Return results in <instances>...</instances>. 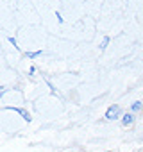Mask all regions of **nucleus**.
<instances>
[{
    "label": "nucleus",
    "instance_id": "nucleus-3",
    "mask_svg": "<svg viewBox=\"0 0 143 152\" xmlns=\"http://www.w3.org/2000/svg\"><path fill=\"white\" fill-rule=\"evenodd\" d=\"M131 124H134V113H125L122 116V125L123 127H129Z\"/></svg>",
    "mask_w": 143,
    "mask_h": 152
},
{
    "label": "nucleus",
    "instance_id": "nucleus-6",
    "mask_svg": "<svg viewBox=\"0 0 143 152\" xmlns=\"http://www.w3.org/2000/svg\"><path fill=\"white\" fill-rule=\"evenodd\" d=\"M107 45H109V38H104V41H102V43H100V48H102V50H104V48H106V47H107Z\"/></svg>",
    "mask_w": 143,
    "mask_h": 152
},
{
    "label": "nucleus",
    "instance_id": "nucleus-8",
    "mask_svg": "<svg viewBox=\"0 0 143 152\" xmlns=\"http://www.w3.org/2000/svg\"><path fill=\"white\" fill-rule=\"evenodd\" d=\"M109 152H111V150H109Z\"/></svg>",
    "mask_w": 143,
    "mask_h": 152
},
{
    "label": "nucleus",
    "instance_id": "nucleus-1",
    "mask_svg": "<svg viewBox=\"0 0 143 152\" xmlns=\"http://www.w3.org/2000/svg\"><path fill=\"white\" fill-rule=\"evenodd\" d=\"M120 116H123V115H122V107L116 106V104L109 106V109L106 111V118H107V120H118Z\"/></svg>",
    "mask_w": 143,
    "mask_h": 152
},
{
    "label": "nucleus",
    "instance_id": "nucleus-7",
    "mask_svg": "<svg viewBox=\"0 0 143 152\" xmlns=\"http://www.w3.org/2000/svg\"><path fill=\"white\" fill-rule=\"evenodd\" d=\"M7 39H9V43H11V45H15V48H18V43H16V39H15V38H7Z\"/></svg>",
    "mask_w": 143,
    "mask_h": 152
},
{
    "label": "nucleus",
    "instance_id": "nucleus-4",
    "mask_svg": "<svg viewBox=\"0 0 143 152\" xmlns=\"http://www.w3.org/2000/svg\"><path fill=\"white\" fill-rule=\"evenodd\" d=\"M143 107V102L141 100H136V102H132V106H131V113H136V111H139Z\"/></svg>",
    "mask_w": 143,
    "mask_h": 152
},
{
    "label": "nucleus",
    "instance_id": "nucleus-5",
    "mask_svg": "<svg viewBox=\"0 0 143 152\" xmlns=\"http://www.w3.org/2000/svg\"><path fill=\"white\" fill-rule=\"evenodd\" d=\"M41 54H43V50H36V52H29L27 57H29V59H34V57H38V56H41Z\"/></svg>",
    "mask_w": 143,
    "mask_h": 152
},
{
    "label": "nucleus",
    "instance_id": "nucleus-2",
    "mask_svg": "<svg viewBox=\"0 0 143 152\" xmlns=\"http://www.w3.org/2000/svg\"><path fill=\"white\" fill-rule=\"evenodd\" d=\"M7 109H11V111H16V113H18V115H20V116H22V118L25 120V122H31V120H32L31 113H29L27 109H23V107H11V106H9Z\"/></svg>",
    "mask_w": 143,
    "mask_h": 152
}]
</instances>
